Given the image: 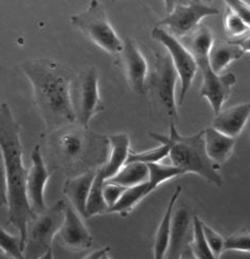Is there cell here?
Instances as JSON below:
<instances>
[{
  "label": "cell",
  "mask_w": 250,
  "mask_h": 259,
  "mask_svg": "<svg viewBox=\"0 0 250 259\" xmlns=\"http://www.w3.org/2000/svg\"><path fill=\"white\" fill-rule=\"evenodd\" d=\"M23 72L30 82L34 103L44 122L43 134L76 123L72 100L75 71L60 61L39 58L23 63Z\"/></svg>",
  "instance_id": "obj_1"
},
{
  "label": "cell",
  "mask_w": 250,
  "mask_h": 259,
  "mask_svg": "<svg viewBox=\"0 0 250 259\" xmlns=\"http://www.w3.org/2000/svg\"><path fill=\"white\" fill-rule=\"evenodd\" d=\"M45 140L46 164L51 171L59 170L68 178L95 170L108 158V136L78 123L42 134Z\"/></svg>",
  "instance_id": "obj_2"
},
{
  "label": "cell",
  "mask_w": 250,
  "mask_h": 259,
  "mask_svg": "<svg viewBox=\"0 0 250 259\" xmlns=\"http://www.w3.org/2000/svg\"><path fill=\"white\" fill-rule=\"evenodd\" d=\"M22 126L7 103H0V149L8 176V223L13 225L25 247L27 225L35 215L26 193L28 169L23 161L24 148L21 140Z\"/></svg>",
  "instance_id": "obj_3"
},
{
  "label": "cell",
  "mask_w": 250,
  "mask_h": 259,
  "mask_svg": "<svg viewBox=\"0 0 250 259\" xmlns=\"http://www.w3.org/2000/svg\"><path fill=\"white\" fill-rule=\"evenodd\" d=\"M180 41L192 55L202 73L200 97L209 102L215 116L218 115L236 84V75L233 73L219 75L212 70L209 62V51L214 42V36L209 27L200 25L196 30Z\"/></svg>",
  "instance_id": "obj_4"
},
{
  "label": "cell",
  "mask_w": 250,
  "mask_h": 259,
  "mask_svg": "<svg viewBox=\"0 0 250 259\" xmlns=\"http://www.w3.org/2000/svg\"><path fill=\"white\" fill-rule=\"evenodd\" d=\"M166 138L170 146L168 156L171 165L182 169L184 174H196L213 186L222 187L221 166L209 158L203 130L193 135L184 136L179 133L175 123H170L169 135Z\"/></svg>",
  "instance_id": "obj_5"
},
{
  "label": "cell",
  "mask_w": 250,
  "mask_h": 259,
  "mask_svg": "<svg viewBox=\"0 0 250 259\" xmlns=\"http://www.w3.org/2000/svg\"><path fill=\"white\" fill-rule=\"evenodd\" d=\"M70 21L87 39L116 59L122 53L124 41L116 32L99 2H90L86 10L72 15Z\"/></svg>",
  "instance_id": "obj_6"
},
{
  "label": "cell",
  "mask_w": 250,
  "mask_h": 259,
  "mask_svg": "<svg viewBox=\"0 0 250 259\" xmlns=\"http://www.w3.org/2000/svg\"><path fill=\"white\" fill-rule=\"evenodd\" d=\"M67 201L59 199L40 214H35L27 225L25 259H39L49 251L66 215Z\"/></svg>",
  "instance_id": "obj_7"
},
{
  "label": "cell",
  "mask_w": 250,
  "mask_h": 259,
  "mask_svg": "<svg viewBox=\"0 0 250 259\" xmlns=\"http://www.w3.org/2000/svg\"><path fill=\"white\" fill-rule=\"evenodd\" d=\"M178 79V73L169 55L155 52L153 70L147 79V91H151L156 105L170 123H175L179 119L178 102L175 101Z\"/></svg>",
  "instance_id": "obj_8"
},
{
  "label": "cell",
  "mask_w": 250,
  "mask_h": 259,
  "mask_svg": "<svg viewBox=\"0 0 250 259\" xmlns=\"http://www.w3.org/2000/svg\"><path fill=\"white\" fill-rule=\"evenodd\" d=\"M167 14L156 26L168 28L179 40L196 30L205 17L218 15L216 8L202 2H166Z\"/></svg>",
  "instance_id": "obj_9"
},
{
  "label": "cell",
  "mask_w": 250,
  "mask_h": 259,
  "mask_svg": "<svg viewBox=\"0 0 250 259\" xmlns=\"http://www.w3.org/2000/svg\"><path fill=\"white\" fill-rule=\"evenodd\" d=\"M72 100L76 123L89 127L91 120L105 109L99 95L96 68H87L75 76L72 86Z\"/></svg>",
  "instance_id": "obj_10"
},
{
  "label": "cell",
  "mask_w": 250,
  "mask_h": 259,
  "mask_svg": "<svg viewBox=\"0 0 250 259\" xmlns=\"http://www.w3.org/2000/svg\"><path fill=\"white\" fill-rule=\"evenodd\" d=\"M151 34L153 40L164 45L165 49L168 51V55L171 58L174 69L178 73L179 79L181 81V91L178 99V105L182 106L192 85L194 76L197 74V62L189 51L182 44V42L163 27L155 26Z\"/></svg>",
  "instance_id": "obj_11"
},
{
  "label": "cell",
  "mask_w": 250,
  "mask_h": 259,
  "mask_svg": "<svg viewBox=\"0 0 250 259\" xmlns=\"http://www.w3.org/2000/svg\"><path fill=\"white\" fill-rule=\"evenodd\" d=\"M52 171L45 162L40 145L34 146L31 152V167L28 170L26 193L30 208L34 214H40L47 209L45 202V189L51 179Z\"/></svg>",
  "instance_id": "obj_12"
},
{
  "label": "cell",
  "mask_w": 250,
  "mask_h": 259,
  "mask_svg": "<svg viewBox=\"0 0 250 259\" xmlns=\"http://www.w3.org/2000/svg\"><path fill=\"white\" fill-rule=\"evenodd\" d=\"M116 60L124 73L128 86L137 95H145L147 92L149 66L137 44L131 39H126L123 51Z\"/></svg>",
  "instance_id": "obj_13"
},
{
  "label": "cell",
  "mask_w": 250,
  "mask_h": 259,
  "mask_svg": "<svg viewBox=\"0 0 250 259\" xmlns=\"http://www.w3.org/2000/svg\"><path fill=\"white\" fill-rule=\"evenodd\" d=\"M58 235L61 244L73 252L85 251L93 243V238L83 223L81 215L69 202H67L66 215Z\"/></svg>",
  "instance_id": "obj_14"
},
{
  "label": "cell",
  "mask_w": 250,
  "mask_h": 259,
  "mask_svg": "<svg viewBox=\"0 0 250 259\" xmlns=\"http://www.w3.org/2000/svg\"><path fill=\"white\" fill-rule=\"evenodd\" d=\"M193 215L187 208H178L173 212L169 245L165 259H180L191 242L193 235Z\"/></svg>",
  "instance_id": "obj_15"
},
{
  "label": "cell",
  "mask_w": 250,
  "mask_h": 259,
  "mask_svg": "<svg viewBox=\"0 0 250 259\" xmlns=\"http://www.w3.org/2000/svg\"><path fill=\"white\" fill-rule=\"evenodd\" d=\"M97 169L90 170L76 177L67 178L64 182L63 194L68 198V202L78 212L82 219H88L87 200Z\"/></svg>",
  "instance_id": "obj_16"
},
{
  "label": "cell",
  "mask_w": 250,
  "mask_h": 259,
  "mask_svg": "<svg viewBox=\"0 0 250 259\" xmlns=\"http://www.w3.org/2000/svg\"><path fill=\"white\" fill-rule=\"evenodd\" d=\"M250 117V103L237 104L222 109L213 120L212 127L229 137L236 138L245 127Z\"/></svg>",
  "instance_id": "obj_17"
},
{
  "label": "cell",
  "mask_w": 250,
  "mask_h": 259,
  "mask_svg": "<svg viewBox=\"0 0 250 259\" xmlns=\"http://www.w3.org/2000/svg\"><path fill=\"white\" fill-rule=\"evenodd\" d=\"M109 152L106 163L102 166L105 180H109L123 168L131 153V140L125 133L108 136Z\"/></svg>",
  "instance_id": "obj_18"
},
{
  "label": "cell",
  "mask_w": 250,
  "mask_h": 259,
  "mask_svg": "<svg viewBox=\"0 0 250 259\" xmlns=\"http://www.w3.org/2000/svg\"><path fill=\"white\" fill-rule=\"evenodd\" d=\"M203 133L209 158L219 166L225 164L234 150L235 138L222 134L212 126L203 130Z\"/></svg>",
  "instance_id": "obj_19"
},
{
  "label": "cell",
  "mask_w": 250,
  "mask_h": 259,
  "mask_svg": "<svg viewBox=\"0 0 250 259\" xmlns=\"http://www.w3.org/2000/svg\"><path fill=\"white\" fill-rule=\"evenodd\" d=\"M181 194H182V187L178 186L171 195L170 200L168 202V206H167L165 213L163 215V219L161 221L159 227H157L155 239H154V246H153L154 259H165L167 249H168V245H169L174 207Z\"/></svg>",
  "instance_id": "obj_20"
},
{
  "label": "cell",
  "mask_w": 250,
  "mask_h": 259,
  "mask_svg": "<svg viewBox=\"0 0 250 259\" xmlns=\"http://www.w3.org/2000/svg\"><path fill=\"white\" fill-rule=\"evenodd\" d=\"M244 52L236 44L230 41L214 40L209 51V62L212 70L216 74H221L229 64L244 56Z\"/></svg>",
  "instance_id": "obj_21"
},
{
  "label": "cell",
  "mask_w": 250,
  "mask_h": 259,
  "mask_svg": "<svg viewBox=\"0 0 250 259\" xmlns=\"http://www.w3.org/2000/svg\"><path fill=\"white\" fill-rule=\"evenodd\" d=\"M153 191L154 189L152 188L149 180L141 184H138V186L127 188L116 205L108 209L107 213H117L122 218H126L138 203Z\"/></svg>",
  "instance_id": "obj_22"
},
{
  "label": "cell",
  "mask_w": 250,
  "mask_h": 259,
  "mask_svg": "<svg viewBox=\"0 0 250 259\" xmlns=\"http://www.w3.org/2000/svg\"><path fill=\"white\" fill-rule=\"evenodd\" d=\"M150 171L147 164L140 163V162H133L127 163L123 166V168L120 170L115 177L107 182L118 184L123 188H132L138 184H141L149 180Z\"/></svg>",
  "instance_id": "obj_23"
},
{
  "label": "cell",
  "mask_w": 250,
  "mask_h": 259,
  "mask_svg": "<svg viewBox=\"0 0 250 259\" xmlns=\"http://www.w3.org/2000/svg\"><path fill=\"white\" fill-rule=\"evenodd\" d=\"M105 177L101 167L96 170L95 178L92 182L90 193L87 200V215L88 219L94 215L105 214L108 211V206L104 199L103 189L105 184Z\"/></svg>",
  "instance_id": "obj_24"
},
{
  "label": "cell",
  "mask_w": 250,
  "mask_h": 259,
  "mask_svg": "<svg viewBox=\"0 0 250 259\" xmlns=\"http://www.w3.org/2000/svg\"><path fill=\"white\" fill-rule=\"evenodd\" d=\"M149 136L152 137L154 141L159 142L161 145L153 149L142 151V152H132L129 153L127 163L133 162H140L144 164H152V163H160L164 158L169 155L170 146L168 141H167L166 135L159 134L151 132L149 133ZM126 163V164H127Z\"/></svg>",
  "instance_id": "obj_25"
},
{
  "label": "cell",
  "mask_w": 250,
  "mask_h": 259,
  "mask_svg": "<svg viewBox=\"0 0 250 259\" xmlns=\"http://www.w3.org/2000/svg\"><path fill=\"white\" fill-rule=\"evenodd\" d=\"M193 235L190 242V249L196 259H217L209 247L202 230V221L193 215Z\"/></svg>",
  "instance_id": "obj_26"
},
{
  "label": "cell",
  "mask_w": 250,
  "mask_h": 259,
  "mask_svg": "<svg viewBox=\"0 0 250 259\" xmlns=\"http://www.w3.org/2000/svg\"><path fill=\"white\" fill-rule=\"evenodd\" d=\"M147 166H149L150 171L149 182L151 183V186L154 190H156L162 183H164L167 180L179 177L181 175H185L182 169H180L179 167H175L173 165L152 163L147 164Z\"/></svg>",
  "instance_id": "obj_27"
},
{
  "label": "cell",
  "mask_w": 250,
  "mask_h": 259,
  "mask_svg": "<svg viewBox=\"0 0 250 259\" xmlns=\"http://www.w3.org/2000/svg\"><path fill=\"white\" fill-rule=\"evenodd\" d=\"M0 249L13 259H25L21 236L9 234L3 227H0Z\"/></svg>",
  "instance_id": "obj_28"
},
{
  "label": "cell",
  "mask_w": 250,
  "mask_h": 259,
  "mask_svg": "<svg viewBox=\"0 0 250 259\" xmlns=\"http://www.w3.org/2000/svg\"><path fill=\"white\" fill-rule=\"evenodd\" d=\"M224 26L225 32L229 40L238 39L250 31L248 27L244 24V22L240 20L239 16L232 10H230L229 8H227Z\"/></svg>",
  "instance_id": "obj_29"
},
{
  "label": "cell",
  "mask_w": 250,
  "mask_h": 259,
  "mask_svg": "<svg viewBox=\"0 0 250 259\" xmlns=\"http://www.w3.org/2000/svg\"><path fill=\"white\" fill-rule=\"evenodd\" d=\"M225 251H237L250 254V233L245 229L228 236L225 239Z\"/></svg>",
  "instance_id": "obj_30"
},
{
  "label": "cell",
  "mask_w": 250,
  "mask_h": 259,
  "mask_svg": "<svg viewBox=\"0 0 250 259\" xmlns=\"http://www.w3.org/2000/svg\"><path fill=\"white\" fill-rule=\"evenodd\" d=\"M202 230L203 236H205L206 241L211 248L212 253L214 256L219 259L221 254L225 252V238L221 237L217 231H215L212 227L207 225L202 222Z\"/></svg>",
  "instance_id": "obj_31"
},
{
  "label": "cell",
  "mask_w": 250,
  "mask_h": 259,
  "mask_svg": "<svg viewBox=\"0 0 250 259\" xmlns=\"http://www.w3.org/2000/svg\"><path fill=\"white\" fill-rule=\"evenodd\" d=\"M125 190H126V188L118 186V184H115V183H110V182L105 181L103 194H104V199H105L106 205L108 206V209L116 205L118 200L120 199V197L122 196V194L124 193Z\"/></svg>",
  "instance_id": "obj_32"
},
{
  "label": "cell",
  "mask_w": 250,
  "mask_h": 259,
  "mask_svg": "<svg viewBox=\"0 0 250 259\" xmlns=\"http://www.w3.org/2000/svg\"><path fill=\"white\" fill-rule=\"evenodd\" d=\"M226 6L239 16L250 30V5L242 0H229L226 2Z\"/></svg>",
  "instance_id": "obj_33"
},
{
  "label": "cell",
  "mask_w": 250,
  "mask_h": 259,
  "mask_svg": "<svg viewBox=\"0 0 250 259\" xmlns=\"http://www.w3.org/2000/svg\"><path fill=\"white\" fill-rule=\"evenodd\" d=\"M9 186L3 151L0 149V207H8Z\"/></svg>",
  "instance_id": "obj_34"
},
{
  "label": "cell",
  "mask_w": 250,
  "mask_h": 259,
  "mask_svg": "<svg viewBox=\"0 0 250 259\" xmlns=\"http://www.w3.org/2000/svg\"><path fill=\"white\" fill-rule=\"evenodd\" d=\"M228 41L238 45L240 50H242L244 53H250V31L247 32L245 35L240 36V38H238V39L228 40Z\"/></svg>",
  "instance_id": "obj_35"
},
{
  "label": "cell",
  "mask_w": 250,
  "mask_h": 259,
  "mask_svg": "<svg viewBox=\"0 0 250 259\" xmlns=\"http://www.w3.org/2000/svg\"><path fill=\"white\" fill-rule=\"evenodd\" d=\"M109 251H110V247L109 246L99 248V249H95V251L89 253L85 257H82L81 259H99L102 256H103L106 253H108Z\"/></svg>",
  "instance_id": "obj_36"
},
{
  "label": "cell",
  "mask_w": 250,
  "mask_h": 259,
  "mask_svg": "<svg viewBox=\"0 0 250 259\" xmlns=\"http://www.w3.org/2000/svg\"><path fill=\"white\" fill-rule=\"evenodd\" d=\"M180 259H196V257L193 256V254H192V252H191L190 245H189L186 249H185L184 253H183L182 256L180 257Z\"/></svg>",
  "instance_id": "obj_37"
},
{
  "label": "cell",
  "mask_w": 250,
  "mask_h": 259,
  "mask_svg": "<svg viewBox=\"0 0 250 259\" xmlns=\"http://www.w3.org/2000/svg\"><path fill=\"white\" fill-rule=\"evenodd\" d=\"M39 259H55L54 258V253H53V248H51L49 251L46 252L42 257H40Z\"/></svg>",
  "instance_id": "obj_38"
},
{
  "label": "cell",
  "mask_w": 250,
  "mask_h": 259,
  "mask_svg": "<svg viewBox=\"0 0 250 259\" xmlns=\"http://www.w3.org/2000/svg\"><path fill=\"white\" fill-rule=\"evenodd\" d=\"M99 259H111L110 257H109V255H108V253H106V254H104L103 256H102Z\"/></svg>",
  "instance_id": "obj_39"
},
{
  "label": "cell",
  "mask_w": 250,
  "mask_h": 259,
  "mask_svg": "<svg viewBox=\"0 0 250 259\" xmlns=\"http://www.w3.org/2000/svg\"><path fill=\"white\" fill-rule=\"evenodd\" d=\"M5 257H7V255L2 251V249H0V259H4Z\"/></svg>",
  "instance_id": "obj_40"
},
{
  "label": "cell",
  "mask_w": 250,
  "mask_h": 259,
  "mask_svg": "<svg viewBox=\"0 0 250 259\" xmlns=\"http://www.w3.org/2000/svg\"><path fill=\"white\" fill-rule=\"evenodd\" d=\"M4 259H13V258H11V257H9V256H7V257H5Z\"/></svg>",
  "instance_id": "obj_41"
}]
</instances>
